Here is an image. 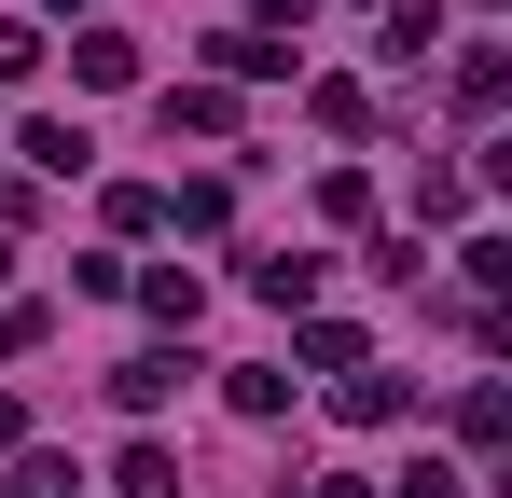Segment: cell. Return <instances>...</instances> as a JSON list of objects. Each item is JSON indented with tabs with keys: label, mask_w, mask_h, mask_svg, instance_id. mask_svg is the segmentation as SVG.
<instances>
[{
	"label": "cell",
	"mask_w": 512,
	"mask_h": 498,
	"mask_svg": "<svg viewBox=\"0 0 512 498\" xmlns=\"http://www.w3.org/2000/svg\"><path fill=\"white\" fill-rule=\"evenodd\" d=\"M291 360H305V374H360L374 346H360V319H305V332H291Z\"/></svg>",
	"instance_id": "cell-12"
},
{
	"label": "cell",
	"mask_w": 512,
	"mask_h": 498,
	"mask_svg": "<svg viewBox=\"0 0 512 498\" xmlns=\"http://www.w3.org/2000/svg\"><path fill=\"white\" fill-rule=\"evenodd\" d=\"M180 374H194L180 346H139V360H111V402H125V415H167V402H180Z\"/></svg>",
	"instance_id": "cell-1"
},
{
	"label": "cell",
	"mask_w": 512,
	"mask_h": 498,
	"mask_svg": "<svg viewBox=\"0 0 512 498\" xmlns=\"http://www.w3.org/2000/svg\"><path fill=\"white\" fill-rule=\"evenodd\" d=\"M402 498H457V471H443V457H416V471H402Z\"/></svg>",
	"instance_id": "cell-21"
},
{
	"label": "cell",
	"mask_w": 512,
	"mask_h": 498,
	"mask_svg": "<svg viewBox=\"0 0 512 498\" xmlns=\"http://www.w3.org/2000/svg\"><path fill=\"white\" fill-rule=\"evenodd\" d=\"M97 222H111V236H153V222H167V180H111Z\"/></svg>",
	"instance_id": "cell-15"
},
{
	"label": "cell",
	"mask_w": 512,
	"mask_h": 498,
	"mask_svg": "<svg viewBox=\"0 0 512 498\" xmlns=\"http://www.w3.org/2000/svg\"><path fill=\"white\" fill-rule=\"evenodd\" d=\"M167 139H236V83H180V97H167Z\"/></svg>",
	"instance_id": "cell-8"
},
{
	"label": "cell",
	"mask_w": 512,
	"mask_h": 498,
	"mask_svg": "<svg viewBox=\"0 0 512 498\" xmlns=\"http://www.w3.org/2000/svg\"><path fill=\"white\" fill-rule=\"evenodd\" d=\"M111 485H125V498H180V457H167V443H125Z\"/></svg>",
	"instance_id": "cell-16"
},
{
	"label": "cell",
	"mask_w": 512,
	"mask_h": 498,
	"mask_svg": "<svg viewBox=\"0 0 512 498\" xmlns=\"http://www.w3.org/2000/svg\"><path fill=\"white\" fill-rule=\"evenodd\" d=\"M125 291H139L167 332H194V305H208V277H194V263H153V277H125Z\"/></svg>",
	"instance_id": "cell-11"
},
{
	"label": "cell",
	"mask_w": 512,
	"mask_h": 498,
	"mask_svg": "<svg viewBox=\"0 0 512 498\" xmlns=\"http://www.w3.org/2000/svg\"><path fill=\"white\" fill-rule=\"evenodd\" d=\"M167 222L180 236H222L236 222V180H167Z\"/></svg>",
	"instance_id": "cell-13"
},
{
	"label": "cell",
	"mask_w": 512,
	"mask_h": 498,
	"mask_svg": "<svg viewBox=\"0 0 512 498\" xmlns=\"http://www.w3.org/2000/svg\"><path fill=\"white\" fill-rule=\"evenodd\" d=\"M0 277H14V236H0Z\"/></svg>",
	"instance_id": "cell-25"
},
{
	"label": "cell",
	"mask_w": 512,
	"mask_h": 498,
	"mask_svg": "<svg viewBox=\"0 0 512 498\" xmlns=\"http://www.w3.org/2000/svg\"><path fill=\"white\" fill-rule=\"evenodd\" d=\"M402 402H416V374H374V360H360V374H333V415H346V429H388Z\"/></svg>",
	"instance_id": "cell-3"
},
{
	"label": "cell",
	"mask_w": 512,
	"mask_h": 498,
	"mask_svg": "<svg viewBox=\"0 0 512 498\" xmlns=\"http://www.w3.org/2000/svg\"><path fill=\"white\" fill-rule=\"evenodd\" d=\"M42 14H84V0H42Z\"/></svg>",
	"instance_id": "cell-24"
},
{
	"label": "cell",
	"mask_w": 512,
	"mask_h": 498,
	"mask_svg": "<svg viewBox=\"0 0 512 498\" xmlns=\"http://www.w3.org/2000/svg\"><path fill=\"white\" fill-rule=\"evenodd\" d=\"M14 443H28V402H14V388H0V457H14Z\"/></svg>",
	"instance_id": "cell-22"
},
{
	"label": "cell",
	"mask_w": 512,
	"mask_h": 498,
	"mask_svg": "<svg viewBox=\"0 0 512 498\" xmlns=\"http://www.w3.org/2000/svg\"><path fill=\"white\" fill-rule=\"evenodd\" d=\"M70 70H84L97 97H125V83H139V42H125V28H70Z\"/></svg>",
	"instance_id": "cell-5"
},
{
	"label": "cell",
	"mask_w": 512,
	"mask_h": 498,
	"mask_svg": "<svg viewBox=\"0 0 512 498\" xmlns=\"http://www.w3.org/2000/svg\"><path fill=\"white\" fill-rule=\"evenodd\" d=\"M512 97V56H457V111H499Z\"/></svg>",
	"instance_id": "cell-19"
},
{
	"label": "cell",
	"mask_w": 512,
	"mask_h": 498,
	"mask_svg": "<svg viewBox=\"0 0 512 498\" xmlns=\"http://www.w3.org/2000/svg\"><path fill=\"white\" fill-rule=\"evenodd\" d=\"M457 443H471V457H499V443H512V388H499V374L457 388Z\"/></svg>",
	"instance_id": "cell-6"
},
{
	"label": "cell",
	"mask_w": 512,
	"mask_h": 498,
	"mask_svg": "<svg viewBox=\"0 0 512 498\" xmlns=\"http://www.w3.org/2000/svg\"><path fill=\"white\" fill-rule=\"evenodd\" d=\"M14 153L42 166V180H84V166H97V139H84V125H56V111H42V125H28V139H14Z\"/></svg>",
	"instance_id": "cell-10"
},
{
	"label": "cell",
	"mask_w": 512,
	"mask_h": 498,
	"mask_svg": "<svg viewBox=\"0 0 512 498\" xmlns=\"http://www.w3.org/2000/svg\"><path fill=\"white\" fill-rule=\"evenodd\" d=\"M222 402H236V415H291V374H277V360H236Z\"/></svg>",
	"instance_id": "cell-17"
},
{
	"label": "cell",
	"mask_w": 512,
	"mask_h": 498,
	"mask_svg": "<svg viewBox=\"0 0 512 498\" xmlns=\"http://www.w3.org/2000/svg\"><path fill=\"white\" fill-rule=\"evenodd\" d=\"M291 70V42H263V28H208V83H277Z\"/></svg>",
	"instance_id": "cell-4"
},
{
	"label": "cell",
	"mask_w": 512,
	"mask_h": 498,
	"mask_svg": "<svg viewBox=\"0 0 512 498\" xmlns=\"http://www.w3.org/2000/svg\"><path fill=\"white\" fill-rule=\"evenodd\" d=\"M305 125H319V139H374V83L319 70V83H305Z\"/></svg>",
	"instance_id": "cell-2"
},
{
	"label": "cell",
	"mask_w": 512,
	"mask_h": 498,
	"mask_svg": "<svg viewBox=\"0 0 512 498\" xmlns=\"http://www.w3.org/2000/svg\"><path fill=\"white\" fill-rule=\"evenodd\" d=\"M250 291L277 305V319H305V305H319V263H305V249H263V263H250Z\"/></svg>",
	"instance_id": "cell-7"
},
{
	"label": "cell",
	"mask_w": 512,
	"mask_h": 498,
	"mask_svg": "<svg viewBox=\"0 0 512 498\" xmlns=\"http://www.w3.org/2000/svg\"><path fill=\"white\" fill-rule=\"evenodd\" d=\"M319 222H346V236L374 222V180H360V166H319Z\"/></svg>",
	"instance_id": "cell-18"
},
{
	"label": "cell",
	"mask_w": 512,
	"mask_h": 498,
	"mask_svg": "<svg viewBox=\"0 0 512 498\" xmlns=\"http://www.w3.org/2000/svg\"><path fill=\"white\" fill-rule=\"evenodd\" d=\"M42 70V28H28V14H0V83H28Z\"/></svg>",
	"instance_id": "cell-20"
},
{
	"label": "cell",
	"mask_w": 512,
	"mask_h": 498,
	"mask_svg": "<svg viewBox=\"0 0 512 498\" xmlns=\"http://www.w3.org/2000/svg\"><path fill=\"white\" fill-rule=\"evenodd\" d=\"M374 28H388V70H416L429 42H443V0H374Z\"/></svg>",
	"instance_id": "cell-9"
},
{
	"label": "cell",
	"mask_w": 512,
	"mask_h": 498,
	"mask_svg": "<svg viewBox=\"0 0 512 498\" xmlns=\"http://www.w3.org/2000/svg\"><path fill=\"white\" fill-rule=\"evenodd\" d=\"M305 498H374V485H360V471H319V485H305Z\"/></svg>",
	"instance_id": "cell-23"
},
{
	"label": "cell",
	"mask_w": 512,
	"mask_h": 498,
	"mask_svg": "<svg viewBox=\"0 0 512 498\" xmlns=\"http://www.w3.org/2000/svg\"><path fill=\"white\" fill-rule=\"evenodd\" d=\"M0 498H84V471H70V457H42V443H14V471H0Z\"/></svg>",
	"instance_id": "cell-14"
}]
</instances>
